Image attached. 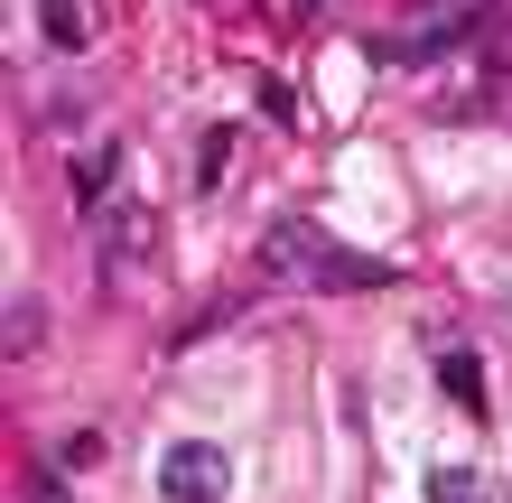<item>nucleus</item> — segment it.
<instances>
[{
	"instance_id": "1",
	"label": "nucleus",
	"mask_w": 512,
	"mask_h": 503,
	"mask_svg": "<svg viewBox=\"0 0 512 503\" xmlns=\"http://www.w3.org/2000/svg\"><path fill=\"white\" fill-rule=\"evenodd\" d=\"M270 261L298 280H317V289H382L391 280V261H364V252H336V243H317L308 224H280L270 233Z\"/></svg>"
},
{
	"instance_id": "2",
	"label": "nucleus",
	"mask_w": 512,
	"mask_h": 503,
	"mask_svg": "<svg viewBox=\"0 0 512 503\" xmlns=\"http://www.w3.org/2000/svg\"><path fill=\"white\" fill-rule=\"evenodd\" d=\"M159 485H168V503H224V494H233V466H224V448L187 438V448H168Z\"/></svg>"
},
{
	"instance_id": "3",
	"label": "nucleus",
	"mask_w": 512,
	"mask_h": 503,
	"mask_svg": "<svg viewBox=\"0 0 512 503\" xmlns=\"http://www.w3.org/2000/svg\"><path fill=\"white\" fill-rule=\"evenodd\" d=\"M438 382L457 392L466 420H485V373H475V354H466V345H447V354H438Z\"/></svg>"
},
{
	"instance_id": "4",
	"label": "nucleus",
	"mask_w": 512,
	"mask_h": 503,
	"mask_svg": "<svg viewBox=\"0 0 512 503\" xmlns=\"http://www.w3.org/2000/svg\"><path fill=\"white\" fill-rule=\"evenodd\" d=\"M47 38L56 47H84V38H94V10H84V0H47Z\"/></svg>"
},
{
	"instance_id": "5",
	"label": "nucleus",
	"mask_w": 512,
	"mask_h": 503,
	"mask_svg": "<svg viewBox=\"0 0 512 503\" xmlns=\"http://www.w3.org/2000/svg\"><path fill=\"white\" fill-rule=\"evenodd\" d=\"M429 503H485V476H475V466H438V476H429Z\"/></svg>"
},
{
	"instance_id": "6",
	"label": "nucleus",
	"mask_w": 512,
	"mask_h": 503,
	"mask_svg": "<svg viewBox=\"0 0 512 503\" xmlns=\"http://www.w3.org/2000/svg\"><path fill=\"white\" fill-rule=\"evenodd\" d=\"M103 243H112V252H140V243H149V205H131V215H112V224H103Z\"/></svg>"
}]
</instances>
